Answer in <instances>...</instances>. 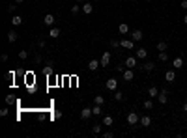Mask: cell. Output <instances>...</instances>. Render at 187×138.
<instances>
[{
  "mask_svg": "<svg viewBox=\"0 0 187 138\" xmlns=\"http://www.w3.org/2000/svg\"><path fill=\"white\" fill-rule=\"evenodd\" d=\"M116 71H120V73H124V71H125V64H124V65H116Z\"/></svg>",
  "mask_w": 187,
  "mask_h": 138,
  "instance_id": "39",
  "label": "cell"
},
{
  "mask_svg": "<svg viewBox=\"0 0 187 138\" xmlns=\"http://www.w3.org/2000/svg\"><path fill=\"white\" fill-rule=\"evenodd\" d=\"M144 108H146V110H151V108H154V101H151V97H148V99L144 101Z\"/></svg>",
  "mask_w": 187,
  "mask_h": 138,
  "instance_id": "26",
  "label": "cell"
},
{
  "mask_svg": "<svg viewBox=\"0 0 187 138\" xmlns=\"http://www.w3.org/2000/svg\"><path fill=\"white\" fill-rule=\"evenodd\" d=\"M34 62H36V64H41V54H36V58H34Z\"/></svg>",
  "mask_w": 187,
  "mask_h": 138,
  "instance_id": "40",
  "label": "cell"
},
{
  "mask_svg": "<svg viewBox=\"0 0 187 138\" xmlns=\"http://www.w3.org/2000/svg\"><path fill=\"white\" fill-rule=\"evenodd\" d=\"M54 23H56V19H54L53 13H47L43 17V24H45V26H54Z\"/></svg>",
  "mask_w": 187,
  "mask_h": 138,
  "instance_id": "4",
  "label": "cell"
},
{
  "mask_svg": "<svg viewBox=\"0 0 187 138\" xmlns=\"http://www.w3.org/2000/svg\"><path fill=\"white\" fill-rule=\"evenodd\" d=\"M166 49H169V43L166 41H159L157 43V50H166Z\"/></svg>",
  "mask_w": 187,
  "mask_h": 138,
  "instance_id": "31",
  "label": "cell"
},
{
  "mask_svg": "<svg viewBox=\"0 0 187 138\" xmlns=\"http://www.w3.org/2000/svg\"><path fill=\"white\" fill-rule=\"evenodd\" d=\"M181 110H183L185 114H187V101H185V103H183V106H181Z\"/></svg>",
  "mask_w": 187,
  "mask_h": 138,
  "instance_id": "46",
  "label": "cell"
},
{
  "mask_svg": "<svg viewBox=\"0 0 187 138\" xmlns=\"http://www.w3.org/2000/svg\"><path fill=\"white\" fill-rule=\"evenodd\" d=\"M135 56H137L139 60H146V58H148V50L142 49V47H139L137 50H135Z\"/></svg>",
  "mask_w": 187,
  "mask_h": 138,
  "instance_id": "7",
  "label": "cell"
},
{
  "mask_svg": "<svg viewBox=\"0 0 187 138\" xmlns=\"http://www.w3.org/2000/svg\"><path fill=\"white\" fill-rule=\"evenodd\" d=\"M99 65H101V62H99V60L92 58V60H90V62H88V69H90V71H95V69L99 67Z\"/></svg>",
  "mask_w": 187,
  "mask_h": 138,
  "instance_id": "15",
  "label": "cell"
},
{
  "mask_svg": "<svg viewBox=\"0 0 187 138\" xmlns=\"http://www.w3.org/2000/svg\"><path fill=\"white\" fill-rule=\"evenodd\" d=\"M94 103H95V105H103V103H105V97H103V95H95V97H94Z\"/></svg>",
  "mask_w": 187,
  "mask_h": 138,
  "instance_id": "30",
  "label": "cell"
},
{
  "mask_svg": "<svg viewBox=\"0 0 187 138\" xmlns=\"http://www.w3.org/2000/svg\"><path fill=\"white\" fill-rule=\"evenodd\" d=\"M53 117H54V120H60V117H62V112H60V110H54Z\"/></svg>",
  "mask_w": 187,
  "mask_h": 138,
  "instance_id": "37",
  "label": "cell"
},
{
  "mask_svg": "<svg viewBox=\"0 0 187 138\" xmlns=\"http://www.w3.org/2000/svg\"><path fill=\"white\" fill-rule=\"evenodd\" d=\"M159 62L161 64H165V62H169V54H166V50H159Z\"/></svg>",
  "mask_w": 187,
  "mask_h": 138,
  "instance_id": "21",
  "label": "cell"
},
{
  "mask_svg": "<svg viewBox=\"0 0 187 138\" xmlns=\"http://www.w3.org/2000/svg\"><path fill=\"white\" fill-rule=\"evenodd\" d=\"M118 32L122 34V35H125V34H129V26L125 23H120V26H118Z\"/></svg>",
  "mask_w": 187,
  "mask_h": 138,
  "instance_id": "20",
  "label": "cell"
},
{
  "mask_svg": "<svg viewBox=\"0 0 187 138\" xmlns=\"http://www.w3.org/2000/svg\"><path fill=\"white\" fill-rule=\"evenodd\" d=\"M105 86H107V90H110V91H116V90H118V80H116V79H107Z\"/></svg>",
  "mask_w": 187,
  "mask_h": 138,
  "instance_id": "5",
  "label": "cell"
},
{
  "mask_svg": "<svg viewBox=\"0 0 187 138\" xmlns=\"http://www.w3.org/2000/svg\"><path fill=\"white\" fill-rule=\"evenodd\" d=\"M38 45H39V49H45V47H47V43H45V41H43V39H41V41H39Z\"/></svg>",
  "mask_w": 187,
  "mask_h": 138,
  "instance_id": "44",
  "label": "cell"
},
{
  "mask_svg": "<svg viewBox=\"0 0 187 138\" xmlns=\"http://www.w3.org/2000/svg\"><path fill=\"white\" fill-rule=\"evenodd\" d=\"M28 58V50H19V60H26Z\"/></svg>",
  "mask_w": 187,
  "mask_h": 138,
  "instance_id": "33",
  "label": "cell"
},
{
  "mask_svg": "<svg viewBox=\"0 0 187 138\" xmlns=\"http://www.w3.org/2000/svg\"><path fill=\"white\" fill-rule=\"evenodd\" d=\"M157 101H159V105H166V103H169V90H161L159 95H157Z\"/></svg>",
  "mask_w": 187,
  "mask_h": 138,
  "instance_id": "2",
  "label": "cell"
},
{
  "mask_svg": "<svg viewBox=\"0 0 187 138\" xmlns=\"http://www.w3.org/2000/svg\"><path fill=\"white\" fill-rule=\"evenodd\" d=\"M183 24H187V13H185V17H183Z\"/></svg>",
  "mask_w": 187,
  "mask_h": 138,
  "instance_id": "48",
  "label": "cell"
},
{
  "mask_svg": "<svg viewBox=\"0 0 187 138\" xmlns=\"http://www.w3.org/2000/svg\"><path fill=\"white\" fill-rule=\"evenodd\" d=\"M80 9H82V6H71V13L75 15V13H79Z\"/></svg>",
  "mask_w": 187,
  "mask_h": 138,
  "instance_id": "35",
  "label": "cell"
},
{
  "mask_svg": "<svg viewBox=\"0 0 187 138\" xmlns=\"http://www.w3.org/2000/svg\"><path fill=\"white\" fill-rule=\"evenodd\" d=\"M101 106H103V105H95V103H94V106H92L94 116H101Z\"/></svg>",
  "mask_w": 187,
  "mask_h": 138,
  "instance_id": "27",
  "label": "cell"
},
{
  "mask_svg": "<svg viewBox=\"0 0 187 138\" xmlns=\"http://www.w3.org/2000/svg\"><path fill=\"white\" fill-rule=\"evenodd\" d=\"M92 116H94V112H92L90 106H84V108L80 110V117H82V120H90Z\"/></svg>",
  "mask_w": 187,
  "mask_h": 138,
  "instance_id": "6",
  "label": "cell"
},
{
  "mask_svg": "<svg viewBox=\"0 0 187 138\" xmlns=\"http://www.w3.org/2000/svg\"><path fill=\"white\" fill-rule=\"evenodd\" d=\"M9 114V108H2V110H0V116H2V117H6Z\"/></svg>",
  "mask_w": 187,
  "mask_h": 138,
  "instance_id": "38",
  "label": "cell"
},
{
  "mask_svg": "<svg viewBox=\"0 0 187 138\" xmlns=\"http://www.w3.org/2000/svg\"><path fill=\"white\" fill-rule=\"evenodd\" d=\"M77 2H80V4H84V2H86V0H77Z\"/></svg>",
  "mask_w": 187,
  "mask_h": 138,
  "instance_id": "49",
  "label": "cell"
},
{
  "mask_svg": "<svg viewBox=\"0 0 187 138\" xmlns=\"http://www.w3.org/2000/svg\"><path fill=\"white\" fill-rule=\"evenodd\" d=\"M0 60H2V62H8V54H6V52H4L2 56H0Z\"/></svg>",
  "mask_w": 187,
  "mask_h": 138,
  "instance_id": "45",
  "label": "cell"
},
{
  "mask_svg": "<svg viewBox=\"0 0 187 138\" xmlns=\"http://www.w3.org/2000/svg\"><path fill=\"white\" fill-rule=\"evenodd\" d=\"M11 103H13V99H11V95H8V97H6V105H11Z\"/></svg>",
  "mask_w": 187,
  "mask_h": 138,
  "instance_id": "43",
  "label": "cell"
},
{
  "mask_svg": "<svg viewBox=\"0 0 187 138\" xmlns=\"http://www.w3.org/2000/svg\"><path fill=\"white\" fill-rule=\"evenodd\" d=\"M122 76H124V80H127V82H131V80H133L135 79V73H133V69H125L124 71V73H122Z\"/></svg>",
  "mask_w": 187,
  "mask_h": 138,
  "instance_id": "10",
  "label": "cell"
},
{
  "mask_svg": "<svg viewBox=\"0 0 187 138\" xmlns=\"http://www.w3.org/2000/svg\"><path fill=\"white\" fill-rule=\"evenodd\" d=\"M180 6H181V9H185V11H187V0H181Z\"/></svg>",
  "mask_w": 187,
  "mask_h": 138,
  "instance_id": "41",
  "label": "cell"
},
{
  "mask_svg": "<svg viewBox=\"0 0 187 138\" xmlns=\"http://www.w3.org/2000/svg\"><path fill=\"white\" fill-rule=\"evenodd\" d=\"M157 95H159V88H157V86H150V88H148V97L155 99Z\"/></svg>",
  "mask_w": 187,
  "mask_h": 138,
  "instance_id": "14",
  "label": "cell"
},
{
  "mask_svg": "<svg viewBox=\"0 0 187 138\" xmlns=\"http://www.w3.org/2000/svg\"><path fill=\"white\" fill-rule=\"evenodd\" d=\"M139 121H140V116L137 114V112H133V110H131L129 114H127V123H129V125H137Z\"/></svg>",
  "mask_w": 187,
  "mask_h": 138,
  "instance_id": "1",
  "label": "cell"
},
{
  "mask_svg": "<svg viewBox=\"0 0 187 138\" xmlns=\"http://www.w3.org/2000/svg\"><path fill=\"white\" fill-rule=\"evenodd\" d=\"M137 60H139V58H137V56H129V58H125V62H124V64H125V67H129V69H133V67H135V65H137Z\"/></svg>",
  "mask_w": 187,
  "mask_h": 138,
  "instance_id": "8",
  "label": "cell"
},
{
  "mask_svg": "<svg viewBox=\"0 0 187 138\" xmlns=\"http://www.w3.org/2000/svg\"><path fill=\"white\" fill-rule=\"evenodd\" d=\"M6 9H8V13H13L15 9H17V6H15V4H9V6H8Z\"/></svg>",
  "mask_w": 187,
  "mask_h": 138,
  "instance_id": "36",
  "label": "cell"
},
{
  "mask_svg": "<svg viewBox=\"0 0 187 138\" xmlns=\"http://www.w3.org/2000/svg\"><path fill=\"white\" fill-rule=\"evenodd\" d=\"M122 47L127 50H135V41L133 39H122Z\"/></svg>",
  "mask_w": 187,
  "mask_h": 138,
  "instance_id": "11",
  "label": "cell"
},
{
  "mask_svg": "<svg viewBox=\"0 0 187 138\" xmlns=\"http://www.w3.org/2000/svg\"><path fill=\"white\" fill-rule=\"evenodd\" d=\"M172 65H174V69H181L183 67V58H181V56H176L172 60Z\"/></svg>",
  "mask_w": 187,
  "mask_h": 138,
  "instance_id": "13",
  "label": "cell"
},
{
  "mask_svg": "<svg viewBox=\"0 0 187 138\" xmlns=\"http://www.w3.org/2000/svg\"><path fill=\"white\" fill-rule=\"evenodd\" d=\"M165 80H166V82H174V80H176V71L174 69L166 71V73H165Z\"/></svg>",
  "mask_w": 187,
  "mask_h": 138,
  "instance_id": "12",
  "label": "cell"
},
{
  "mask_svg": "<svg viewBox=\"0 0 187 138\" xmlns=\"http://www.w3.org/2000/svg\"><path fill=\"white\" fill-rule=\"evenodd\" d=\"M24 2V0H15V4H23Z\"/></svg>",
  "mask_w": 187,
  "mask_h": 138,
  "instance_id": "47",
  "label": "cell"
},
{
  "mask_svg": "<svg viewBox=\"0 0 187 138\" xmlns=\"http://www.w3.org/2000/svg\"><path fill=\"white\" fill-rule=\"evenodd\" d=\"M92 11H94V6H92V4H90V2H84V4H82V13L90 15Z\"/></svg>",
  "mask_w": 187,
  "mask_h": 138,
  "instance_id": "18",
  "label": "cell"
},
{
  "mask_svg": "<svg viewBox=\"0 0 187 138\" xmlns=\"http://www.w3.org/2000/svg\"><path fill=\"white\" fill-rule=\"evenodd\" d=\"M101 127H103L101 123H94L92 125V132H94V134H101Z\"/></svg>",
  "mask_w": 187,
  "mask_h": 138,
  "instance_id": "28",
  "label": "cell"
},
{
  "mask_svg": "<svg viewBox=\"0 0 187 138\" xmlns=\"http://www.w3.org/2000/svg\"><path fill=\"white\" fill-rule=\"evenodd\" d=\"M110 58H112L110 52H109V50H105V52L101 54V60H99V62H101V67H107V65L110 64Z\"/></svg>",
  "mask_w": 187,
  "mask_h": 138,
  "instance_id": "3",
  "label": "cell"
},
{
  "mask_svg": "<svg viewBox=\"0 0 187 138\" xmlns=\"http://www.w3.org/2000/svg\"><path fill=\"white\" fill-rule=\"evenodd\" d=\"M17 38H19V34L15 32V30H9V32H8V41L9 43H15V41H17Z\"/></svg>",
  "mask_w": 187,
  "mask_h": 138,
  "instance_id": "17",
  "label": "cell"
},
{
  "mask_svg": "<svg viewBox=\"0 0 187 138\" xmlns=\"http://www.w3.org/2000/svg\"><path fill=\"white\" fill-rule=\"evenodd\" d=\"M142 127H150L151 125V117L150 116H140V121H139Z\"/></svg>",
  "mask_w": 187,
  "mask_h": 138,
  "instance_id": "16",
  "label": "cell"
},
{
  "mask_svg": "<svg viewBox=\"0 0 187 138\" xmlns=\"http://www.w3.org/2000/svg\"><path fill=\"white\" fill-rule=\"evenodd\" d=\"M101 123H103L105 127H110V125H112V123H114V120H112V116H105V117H103V121H101Z\"/></svg>",
  "mask_w": 187,
  "mask_h": 138,
  "instance_id": "23",
  "label": "cell"
},
{
  "mask_svg": "<svg viewBox=\"0 0 187 138\" xmlns=\"http://www.w3.org/2000/svg\"><path fill=\"white\" fill-rule=\"evenodd\" d=\"M11 24H13V26H21V24H23V17H21V15H13V17H11Z\"/></svg>",
  "mask_w": 187,
  "mask_h": 138,
  "instance_id": "19",
  "label": "cell"
},
{
  "mask_svg": "<svg viewBox=\"0 0 187 138\" xmlns=\"http://www.w3.org/2000/svg\"><path fill=\"white\" fill-rule=\"evenodd\" d=\"M13 76H15V73H13V71H9V73H6V79H11V80H13Z\"/></svg>",
  "mask_w": 187,
  "mask_h": 138,
  "instance_id": "42",
  "label": "cell"
},
{
  "mask_svg": "<svg viewBox=\"0 0 187 138\" xmlns=\"http://www.w3.org/2000/svg\"><path fill=\"white\" fill-rule=\"evenodd\" d=\"M142 69L146 71V73H151V71H154V69H155V64H154V62H146V64H144V67H142Z\"/></svg>",
  "mask_w": 187,
  "mask_h": 138,
  "instance_id": "22",
  "label": "cell"
},
{
  "mask_svg": "<svg viewBox=\"0 0 187 138\" xmlns=\"http://www.w3.org/2000/svg\"><path fill=\"white\" fill-rule=\"evenodd\" d=\"M110 47H114V49L122 47V39H110Z\"/></svg>",
  "mask_w": 187,
  "mask_h": 138,
  "instance_id": "29",
  "label": "cell"
},
{
  "mask_svg": "<svg viewBox=\"0 0 187 138\" xmlns=\"http://www.w3.org/2000/svg\"><path fill=\"white\" fill-rule=\"evenodd\" d=\"M124 99H125V95L122 93V91L116 90V91H114V101H118V103H120V101H124Z\"/></svg>",
  "mask_w": 187,
  "mask_h": 138,
  "instance_id": "25",
  "label": "cell"
},
{
  "mask_svg": "<svg viewBox=\"0 0 187 138\" xmlns=\"http://www.w3.org/2000/svg\"><path fill=\"white\" fill-rule=\"evenodd\" d=\"M50 73H53V65L45 64V67H43V75H50Z\"/></svg>",
  "mask_w": 187,
  "mask_h": 138,
  "instance_id": "32",
  "label": "cell"
},
{
  "mask_svg": "<svg viewBox=\"0 0 187 138\" xmlns=\"http://www.w3.org/2000/svg\"><path fill=\"white\" fill-rule=\"evenodd\" d=\"M49 35H50V38H54V39H56V38H60V30H58V28H54V26H50V30H49Z\"/></svg>",
  "mask_w": 187,
  "mask_h": 138,
  "instance_id": "24",
  "label": "cell"
},
{
  "mask_svg": "<svg viewBox=\"0 0 187 138\" xmlns=\"http://www.w3.org/2000/svg\"><path fill=\"white\" fill-rule=\"evenodd\" d=\"M142 38H144V34L140 32V30H133L131 32V39H133L135 43H139V41H142Z\"/></svg>",
  "mask_w": 187,
  "mask_h": 138,
  "instance_id": "9",
  "label": "cell"
},
{
  "mask_svg": "<svg viewBox=\"0 0 187 138\" xmlns=\"http://www.w3.org/2000/svg\"><path fill=\"white\" fill-rule=\"evenodd\" d=\"M101 136H103V138H112L114 132L112 131H105V132H101Z\"/></svg>",
  "mask_w": 187,
  "mask_h": 138,
  "instance_id": "34",
  "label": "cell"
}]
</instances>
